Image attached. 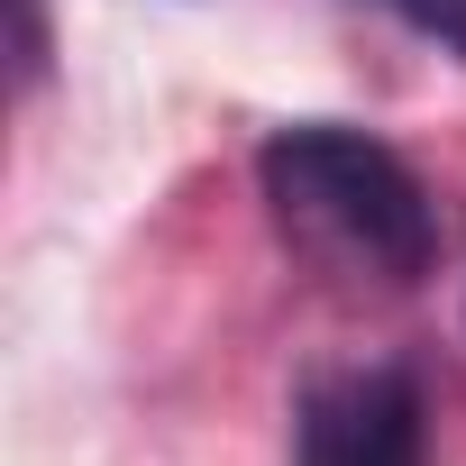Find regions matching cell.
Here are the masks:
<instances>
[{"label":"cell","instance_id":"4","mask_svg":"<svg viewBox=\"0 0 466 466\" xmlns=\"http://www.w3.org/2000/svg\"><path fill=\"white\" fill-rule=\"evenodd\" d=\"M19 10V46H10V65H19V92H37V74H46V0H10Z\"/></svg>","mask_w":466,"mask_h":466},{"label":"cell","instance_id":"1","mask_svg":"<svg viewBox=\"0 0 466 466\" xmlns=\"http://www.w3.org/2000/svg\"><path fill=\"white\" fill-rule=\"evenodd\" d=\"M257 192L284 228V248H302L320 275L348 284H420L439 266V201L430 183L366 128L348 119H293L257 147Z\"/></svg>","mask_w":466,"mask_h":466},{"label":"cell","instance_id":"2","mask_svg":"<svg viewBox=\"0 0 466 466\" xmlns=\"http://www.w3.org/2000/svg\"><path fill=\"white\" fill-rule=\"evenodd\" d=\"M293 466H430L420 448V384L402 366L320 375L293 420Z\"/></svg>","mask_w":466,"mask_h":466},{"label":"cell","instance_id":"3","mask_svg":"<svg viewBox=\"0 0 466 466\" xmlns=\"http://www.w3.org/2000/svg\"><path fill=\"white\" fill-rule=\"evenodd\" d=\"M393 10H402L420 37H439L448 56H466V0H393Z\"/></svg>","mask_w":466,"mask_h":466}]
</instances>
